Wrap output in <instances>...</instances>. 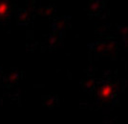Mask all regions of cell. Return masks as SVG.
I'll list each match as a JSON object with an SVG mask.
<instances>
[{"instance_id": "4", "label": "cell", "mask_w": 128, "mask_h": 124, "mask_svg": "<svg viewBox=\"0 0 128 124\" xmlns=\"http://www.w3.org/2000/svg\"><path fill=\"white\" fill-rule=\"evenodd\" d=\"M9 77H10V81L12 80V82L16 81V80H17V78H18V76H17V75H16V74H12Z\"/></svg>"}, {"instance_id": "1", "label": "cell", "mask_w": 128, "mask_h": 124, "mask_svg": "<svg viewBox=\"0 0 128 124\" xmlns=\"http://www.w3.org/2000/svg\"><path fill=\"white\" fill-rule=\"evenodd\" d=\"M12 16L11 5L7 1H1L0 2V18L8 19Z\"/></svg>"}, {"instance_id": "2", "label": "cell", "mask_w": 128, "mask_h": 124, "mask_svg": "<svg viewBox=\"0 0 128 124\" xmlns=\"http://www.w3.org/2000/svg\"><path fill=\"white\" fill-rule=\"evenodd\" d=\"M112 92H113L112 86H110V85H104L100 89V96L102 98L106 99L108 97H110V96L112 95Z\"/></svg>"}, {"instance_id": "3", "label": "cell", "mask_w": 128, "mask_h": 124, "mask_svg": "<svg viewBox=\"0 0 128 124\" xmlns=\"http://www.w3.org/2000/svg\"><path fill=\"white\" fill-rule=\"evenodd\" d=\"M17 18L20 20V21H23V20H26L27 18V13L24 10H18L17 11Z\"/></svg>"}]
</instances>
